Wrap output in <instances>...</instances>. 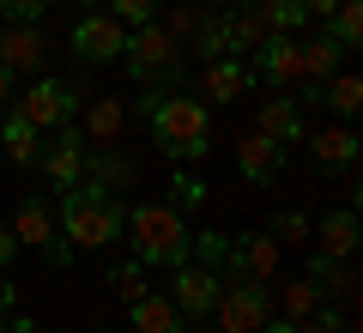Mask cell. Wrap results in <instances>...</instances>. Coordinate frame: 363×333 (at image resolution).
<instances>
[{
  "label": "cell",
  "instance_id": "e575fe53",
  "mask_svg": "<svg viewBox=\"0 0 363 333\" xmlns=\"http://www.w3.org/2000/svg\"><path fill=\"white\" fill-rule=\"evenodd\" d=\"M49 6H55V0H0V13H6V18H18V25H37V18L49 13Z\"/></svg>",
  "mask_w": 363,
  "mask_h": 333
},
{
  "label": "cell",
  "instance_id": "4316f807",
  "mask_svg": "<svg viewBox=\"0 0 363 333\" xmlns=\"http://www.w3.org/2000/svg\"><path fill=\"white\" fill-rule=\"evenodd\" d=\"M194 55H206V61H218V55H230V18H224V6H212L206 25L194 31V43H188Z\"/></svg>",
  "mask_w": 363,
  "mask_h": 333
},
{
  "label": "cell",
  "instance_id": "d6a6232c",
  "mask_svg": "<svg viewBox=\"0 0 363 333\" xmlns=\"http://www.w3.org/2000/svg\"><path fill=\"white\" fill-rule=\"evenodd\" d=\"M157 6H164V0H109V13H116L128 31H133V25H152Z\"/></svg>",
  "mask_w": 363,
  "mask_h": 333
},
{
  "label": "cell",
  "instance_id": "5bb4252c",
  "mask_svg": "<svg viewBox=\"0 0 363 333\" xmlns=\"http://www.w3.org/2000/svg\"><path fill=\"white\" fill-rule=\"evenodd\" d=\"M309 236H315V255L351 261V255H357V212H351V206H339V212H327L321 224H309Z\"/></svg>",
  "mask_w": 363,
  "mask_h": 333
},
{
  "label": "cell",
  "instance_id": "8fae6325",
  "mask_svg": "<svg viewBox=\"0 0 363 333\" xmlns=\"http://www.w3.org/2000/svg\"><path fill=\"white\" fill-rule=\"evenodd\" d=\"M255 61H260V79H267V85H279V91L297 85V79H303V37L272 31V37L255 49Z\"/></svg>",
  "mask_w": 363,
  "mask_h": 333
},
{
  "label": "cell",
  "instance_id": "ba28073f",
  "mask_svg": "<svg viewBox=\"0 0 363 333\" xmlns=\"http://www.w3.org/2000/svg\"><path fill=\"white\" fill-rule=\"evenodd\" d=\"M176 279H169V303L182 309V321H200V315H212V303H218V273L212 267H200V261H182V267H169Z\"/></svg>",
  "mask_w": 363,
  "mask_h": 333
},
{
  "label": "cell",
  "instance_id": "b9f144b4",
  "mask_svg": "<svg viewBox=\"0 0 363 333\" xmlns=\"http://www.w3.org/2000/svg\"><path fill=\"white\" fill-rule=\"evenodd\" d=\"M0 333H13V321H6V315H0Z\"/></svg>",
  "mask_w": 363,
  "mask_h": 333
},
{
  "label": "cell",
  "instance_id": "1f68e13d",
  "mask_svg": "<svg viewBox=\"0 0 363 333\" xmlns=\"http://www.w3.org/2000/svg\"><path fill=\"white\" fill-rule=\"evenodd\" d=\"M169 194H176V200H169L176 212H200V206H206V182H200V176H182V170H176V182H169Z\"/></svg>",
  "mask_w": 363,
  "mask_h": 333
},
{
  "label": "cell",
  "instance_id": "9a60e30c",
  "mask_svg": "<svg viewBox=\"0 0 363 333\" xmlns=\"http://www.w3.org/2000/svg\"><path fill=\"white\" fill-rule=\"evenodd\" d=\"M85 182H97V188H109V194H128L133 182H140V164L121 158L116 146H91L85 152Z\"/></svg>",
  "mask_w": 363,
  "mask_h": 333
},
{
  "label": "cell",
  "instance_id": "7402d4cb",
  "mask_svg": "<svg viewBox=\"0 0 363 333\" xmlns=\"http://www.w3.org/2000/svg\"><path fill=\"white\" fill-rule=\"evenodd\" d=\"M345 55H351V49H345V43H339L333 31L321 25V31H315L309 43H303V79H315V85H321V79H333Z\"/></svg>",
  "mask_w": 363,
  "mask_h": 333
},
{
  "label": "cell",
  "instance_id": "5b68a950",
  "mask_svg": "<svg viewBox=\"0 0 363 333\" xmlns=\"http://www.w3.org/2000/svg\"><path fill=\"white\" fill-rule=\"evenodd\" d=\"M121 55H128L133 79H152V85H157V79H176L182 61H188V49H182V43L169 37L157 18H152V25H133V31H128V49H121Z\"/></svg>",
  "mask_w": 363,
  "mask_h": 333
},
{
  "label": "cell",
  "instance_id": "74e56055",
  "mask_svg": "<svg viewBox=\"0 0 363 333\" xmlns=\"http://www.w3.org/2000/svg\"><path fill=\"white\" fill-rule=\"evenodd\" d=\"M260 333H297V321H285V315H267V327Z\"/></svg>",
  "mask_w": 363,
  "mask_h": 333
},
{
  "label": "cell",
  "instance_id": "f35d334b",
  "mask_svg": "<svg viewBox=\"0 0 363 333\" xmlns=\"http://www.w3.org/2000/svg\"><path fill=\"white\" fill-rule=\"evenodd\" d=\"M13 303H18V291H13L6 279H0V315H13Z\"/></svg>",
  "mask_w": 363,
  "mask_h": 333
},
{
  "label": "cell",
  "instance_id": "60d3db41",
  "mask_svg": "<svg viewBox=\"0 0 363 333\" xmlns=\"http://www.w3.org/2000/svg\"><path fill=\"white\" fill-rule=\"evenodd\" d=\"M200 6H230V0H200Z\"/></svg>",
  "mask_w": 363,
  "mask_h": 333
},
{
  "label": "cell",
  "instance_id": "cb8c5ba5",
  "mask_svg": "<svg viewBox=\"0 0 363 333\" xmlns=\"http://www.w3.org/2000/svg\"><path fill=\"white\" fill-rule=\"evenodd\" d=\"M309 279L321 285V297H357V267L351 261H327V255H309Z\"/></svg>",
  "mask_w": 363,
  "mask_h": 333
},
{
  "label": "cell",
  "instance_id": "f1b7e54d",
  "mask_svg": "<svg viewBox=\"0 0 363 333\" xmlns=\"http://www.w3.org/2000/svg\"><path fill=\"white\" fill-rule=\"evenodd\" d=\"M327 31H333L345 49H357L363 43V0H339L333 13H327Z\"/></svg>",
  "mask_w": 363,
  "mask_h": 333
},
{
  "label": "cell",
  "instance_id": "8d00e7d4",
  "mask_svg": "<svg viewBox=\"0 0 363 333\" xmlns=\"http://www.w3.org/2000/svg\"><path fill=\"white\" fill-rule=\"evenodd\" d=\"M333 6H339V0H303V13L321 18V25H327V13H333Z\"/></svg>",
  "mask_w": 363,
  "mask_h": 333
},
{
  "label": "cell",
  "instance_id": "4fadbf2b",
  "mask_svg": "<svg viewBox=\"0 0 363 333\" xmlns=\"http://www.w3.org/2000/svg\"><path fill=\"white\" fill-rule=\"evenodd\" d=\"M73 128L85 133V146H116L121 133H128V103L121 97H91L85 121H73Z\"/></svg>",
  "mask_w": 363,
  "mask_h": 333
},
{
  "label": "cell",
  "instance_id": "d4e9b609",
  "mask_svg": "<svg viewBox=\"0 0 363 333\" xmlns=\"http://www.w3.org/2000/svg\"><path fill=\"white\" fill-rule=\"evenodd\" d=\"M321 303H327V297H321V285H315L309 273H297V279H285V285H279V315H285V321L315 315Z\"/></svg>",
  "mask_w": 363,
  "mask_h": 333
},
{
  "label": "cell",
  "instance_id": "44dd1931",
  "mask_svg": "<svg viewBox=\"0 0 363 333\" xmlns=\"http://www.w3.org/2000/svg\"><path fill=\"white\" fill-rule=\"evenodd\" d=\"M0 152L13 158L18 170H37V158H43V133L30 128L25 116H13V109H6V121H0Z\"/></svg>",
  "mask_w": 363,
  "mask_h": 333
},
{
  "label": "cell",
  "instance_id": "52a82bcc",
  "mask_svg": "<svg viewBox=\"0 0 363 333\" xmlns=\"http://www.w3.org/2000/svg\"><path fill=\"white\" fill-rule=\"evenodd\" d=\"M128 49V25L116 13H79L73 18V55L79 67H104V61H121Z\"/></svg>",
  "mask_w": 363,
  "mask_h": 333
},
{
  "label": "cell",
  "instance_id": "8992f818",
  "mask_svg": "<svg viewBox=\"0 0 363 333\" xmlns=\"http://www.w3.org/2000/svg\"><path fill=\"white\" fill-rule=\"evenodd\" d=\"M272 315V297L267 285H218V303H212V321H218V333H260Z\"/></svg>",
  "mask_w": 363,
  "mask_h": 333
},
{
  "label": "cell",
  "instance_id": "ac0fdd59",
  "mask_svg": "<svg viewBox=\"0 0 363 333\" xmlns=\"http://www.w3.org/2000/svg\"><path fill=\"white\" fill-rule=\"evenodd\" d=\"M255 133H267V140H279V146H291V140H303L309 133V121H303V109H297V97H267L260 103V128Z\"/></svg>",
  "mask_w": 363,
  "mask_h": 333
},
{
  "label": "cell",
  "instance_id": "484cf974",
  "mask_svg": "<svg viewBox=\"0 0 363 333\" xmlns=\"http://www.w3.org/2000/svg\"><path fill=\"white\" fill-rule=\"evenodd\" d=\"M321 103H327V109H333V116H357V109H363V79L357 73H333V79H321Z\"/></svg>",
  "mask_w": 363,
  "mask_h": 333
},
{
  "label": "cell",
  "instance_id": "ffe728a7",
  "mask_svg": "<svg viewBox=\"0 0 363 333\" xmlns=\"http://www.w3.org/2000/svg\"><path fill=\"white\" fill-rule=\"evenodd\" d=\"M13 236H18V249H49V243H55V212L37 200V194H25V200H18Z\"/></svg>",
  "mask_w": 363,
  "mask_h": 333
},
{
  "label": "cell",
  "instance_id": "83f0119b",
  "mask_svg": "<svg viewBox=\"0 0 363 333\" xmlns=\"http://www.w3.org/2000/svg\"><path fill=\"white\" fill-rule=\"evenodd\" d=\"M206 13H212V6H200V0H176V6H169V13L157 18V25H164L169 37H176L182 49H188V43H194V31L206 25Z\"/></svg>",
  "mask_w": 363,
  "mask_h": 333
},
{
  "label": "cell",
  "instance_id": "d6986e66",
  "mask_svg": "<svg viewBox=\"0 0 363 333\" xmlns=\"http://www.w3.org/2000/svg\"><path fill=\"white\" fill-rule=\"evenodd\" d=\"M128 309H133V333H182V309L169 303V291H140Z\"/></svg>",
  "mask_w": 363,
  "mask_h": 333
},
{
  "label": "cell",
  "instance_id": "4dcf8cb0",
  "mask_svg": "<svg viewBox=\"0 0 363 333\" xmlns=\"http://www.w3.org/2000/svg\"><path fill=\"white\" fill-rule=\"evenodd\" d=\"M309 224H315V218L309 212H279V218H272V243H279V249H291V243H309Z\"/></svg>",
  "mask_w": 363,
  "mask_h": 333
},
{
  "label": "cell",
  "instance_id": "7c38bea8",
  "mask_svg": "<svg viewBox=\"0 0 363 333\" xmlns=\"http://www.w3.org/2000/svg\"><path fill=\"white\" fill-rule=\"evenodd\" d=\"M224 18H230V55H255L260 43L272 37V18L260 0H230L224 6Z\"/></svg>",
  "mask_w": 363,
  "mask_h": 333
},
{
  "label": "cell",
  "instance_id": "3957f363",
  "mask_svg": "<svg viewBox=\"0 0 363 333\" xmlns=\"http://www.w3.org/2000/svg\"><path fill=\"white\" fill-rule=\"evenodd\" d=\"M145 121H152L157 146H164L169 158H188V164H200V158L212 152V116L200 97H182V91H157V103L145 109Z\"/></svg>",
  "mask_w": 363,
  "mask_h": 333
},
{
  "label": "cell",
  "instance_id": "d590c367",
  "mask_svg": "<svg viewBox=\"0 0 363 333\" xmlns=\"http://www.w3.org/2000/svg\"><path fill=\"white\" fill-rule=\"evenodd\" d=\"M13 255H18V236H13V224H0V267H13Z\"/></svg>",
  "mask_w": 363,
  "mask_h": 333
},
{
  "label": "cell",
  "instance_id": "f546056e",
  "mask_svg": "<svg viewBox=\"0 0 363 333\" xmlns=\"http://www.w3.org/2000/svg\"><path fill=\"white\" fill-rule=\"evenodd\" d=\"M109 285H116L121 303H133L140 291H152V285H145V261H121V267H109Z\"/></svg>",
  "mask_w": 363,
  "mask_h": 333
},
{
  "label": "cell",
  "instance_id": "2e32d148",
  "mask_svg": "<svg viewBox=\"0 0 363 333\" xmlns=\"http://www.w3.org/2000/svg\"><path fill=\"white\" fill-rule=\"evenodd\" d=\"M236 170H242L248 182H272L285 170V146L267 140V133H242V140H236Z\"/></svg>",
  "mask_w": 363,
  "mask_h": 333
},
{
  "label": "cell",
  "instance_id": "277c9868",
  "mask_svg": "<svg viewBox=\"0 0 363 333\" xmlns=\"http://www.w3.org/2000/svg\"><path fill=\"white\" fill-rule=\"evenodd\" d=\"M79 85H67V79H30L25 91H13V116H25L37 133H49V128H67V121H79Z\"/></svg>",
  "mask_w": 363,
  "mask_h": 333
},
{
  "label": "cell",
  "instance_id": "836d02e7",
  "mask_svg": "<svg viewBox=\"0 0 363 333\" xmlns=\"http://www.w3.org/2000/svg\"><path fill=\"white\" fill-rule=\"evenodd\" d=\"M297 333H351V315H339V309H315V315H303L297 321Z\"/></svg>",
  "mask_w": 363,
  "mask_h": 333
},
{
  "label": "cell",
  "instance_id": "7a4b0ae2",
  "mask_svg": "<svg viewBox=\"0 0 363 333\" xmlns=\"http://www.w3.org/2000/svg\"><path fill=\"white\" fill-rule=\"evenodd\" d=\"M121 236H133V261H145V267H182V261H194V236H188V224H182V212L169 200L128 206Z\"/></svg>",
  "mask_w": 363,
  "mask_h": 333
},
{
  "label": "cell",
  "instance_id": "9c48e42d",
  "mask_svg": "<svg viewBox=\"0 0 363 333\" xmlns=\"http://www.w3.org/2000/svg\"><path fill=\"white\" fill-rule=\"evenodd\" d=\"M85 133L73 128V121H67V128H55V146H43V176L55 182V188H73V182H85Z\"/></svg>",
  "mask_w": 363,
  "mask_h": 333
},
{
  "label": "cell",
  "instance_id": "603a6c76",
  "mask_svg": "<svg viewBox=\"0 0 363 333\" xmlns=\"http://www.w3.org/2000/svg\"><path fill=\"white\" fill-rule=\"evenodd\" d=\"M309 146H315V164H321V170L357 164V133H351V128H321V133H309Z\"/></svg>",
  "mask_w": 363,
  "mask_h": 333
},
{
  "label": "cell",
  "instance_id": "30bf717a",
  "mask_svg": "<svg viewBox=\"0 0 363 333\" xmlns=\"http://www.w3.org/2000/svg\"><path fill=\"white\" fill-rule=\"evenodd\" d=\"M43 61H49V43H43L37 25H0V67L6 73H43Z\"/></svg>",
  "mask_w": 363,
  "mask_h": 333
},
{
  "label": "cell",
  "instance_id": "ab89813d",
  "mask_svg": "<svg viewBox=\"0 0 363 333\" xmlns=\"http://www.w3.org/2000/svg\"><path fill=\"white\" fill-rule=\"evenodd\" d=\"M0 103H13V73L0 67Z\"/></svg>",
  "mask_w": 363,
  "mask_h": 333
},
{
  "label": "cell",
  "instance_id": "e0dca14e",
  "mask_svg": "<svg viewBox=\"0 0 363 333\" xmlns=\"http://www.w3.org/2000/svg\"><path fill=\"white\" fill-rule=\"evenodd\" d=\"M255 91V67L236 61V55H218V61H206V97L212 103H236Z\"/></svg>",
  "mask_w": 363,
  "mask_h": 333
},
{
  "label": "cell",
  "instance_id": "7bdbcfd3",
  "mask_svg": "<svg viewBox=\"0 0 363 333\" xmlns=\"http://www.w3.org/2000/svg\"><path fill=\"white\" fill-rule=\"evenodd\" d=\"M260 6H272V0H260Z\"/></svg>",
  "mask_w": 363,
  "mask_h": 333
},
{
  "label": "cell",
  "instance_id": "6da1fadb",
  "mask_svg": "<svg viewBox=\"0 0 363 333\" xmlns=\"http://www.w3.org/2000/svg\"><path fill=\"white\" fill-rule=\"evenodd\" d=\"M61 243H73V255L85 249V255H97V249L121 243V224H128V206L116 200L109 188H97V182H73V188H61Z\"/></svg>",
  "mask_w": 363,
  "mask_h": 333
}]
</instances>
